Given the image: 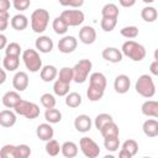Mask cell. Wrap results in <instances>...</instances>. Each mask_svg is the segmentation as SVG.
I'll return each mask as SVG.
<instances>
[{
	"label": "cell",
	"instance_id": "36",
	"mask_svg": "<svg viewBox=\"0 0 158 158\" xmlns=\"http://www.w3.org/2000/svg\"><path fill=\"white\" fill-rule=\"evenodd\" d=\"M0 158H17L16 146H14V144H4L0 148Z\"/></svg>",
	"mask_w": 158,
	"mask_h": 158
},
{
	"label": "cell",
	"instance_id": "28",
	"mask_svg": "<svg viewBox=\"0 0 158 158\" xmlns=\"http://www.w3.org/2000/svg\"><path fill=\"white\" fill-rule=\"evenodd\" d=\"M141 17L146 22H154L157 20V17H158V11L153 6H144L141 10Z\"/></svg>",
	"mask_w": 158,
	"mask_h": 158
},
{
	"label": "cell",
	"instance_id": "20",
	"mask_svg": "<svg viewBox=\"0 0 158 158\" xmlns=\"http://www.w3.org/2000/svg\"><path fill=\"white\" fill-rule=\"evenodd\" d=\"M58 75V70L54 65L52 64H47L44 67H42V69L40 70V77L43 81L46 83H49V81H53Z\"/></svg>",
	"mask_w": 158,
	"mask_h": 158
},
{
	"label": "cell",
	"instance_id": "44",
	"mask_svg": "<svg viewBox=\"0 0 158 158\" xmlns=\"http://www.w3.org/2000/svg\"><path fill=\"white\" fill-rule=\"evenodd\" d=\"M17 158H28L31 156V148L27 144H19L16 146Z\"/></svg>",
	"mask_w": 158,
	"mask_h": 158
},
{
	"label": "cell",
	"instance_id": "11",
	"mask_svg": "<svg viewBox=\"0 0 158 158\" xmlns=\"http://www.w3.org/2000/svg\"><path fill=\"white\" fill-rule=\"evenodd\" d=\"M96 40V31L93 26H83L79 30V41L84 44H93Z\"/></svg>",
	"mask_w": 158,
	"mask_h": 158
},
{
	"label": "cell",
	"instance_id": "5",
	"mask_svg": "<svg viewBox=\"0 0 158 158\" xmlns=\"http://www.w3.org/2000/svg\"><path fill=\"white\" fill-rule=\"evenodd\" d=\"M91 69H93V63L90 59H80L73 67V80L78 84H83L88 79Z\"/></svg>",
	"mask_w": 158,
	"mask_h": 158
},
{
	"label": "cell",
	"instance_id": "18",
	"mask_svg": "<svg viewBox=\"0 0 158 158\" xmlns=\"http://www.w3.org/2000/svg\"><path fill=\"white\" fill-rule=\"evenodd\" d=\"M16 114L9 109L0 111V126L5 128H10L16 123Z\"/></svg>",
	"mask_w": 158,
	"mask_h": 158
},
{
	"label": "cell",
	"instance_id": "52",
	"mask_svg": "<svg viewBox=\"0 0 158 158\" xmlns=\"http://www.w3.org/2000/svg\"><path fill=\"white\" fill-rule=\"evenodd\" d=\"M118 158H132V156L127 151H125V149L121 148V151L118 152Z\"/></svg>",
	"mask_w": 158,
	"mask_h": 158
},
{
	"label": "cell",
	"instance_id": "25",
	"mask_svg": "<svg viewBox=\"0 0 158 158\" xmlns=\"http://www.w3.org/2000/svg\"><path fill=\"white\" fill-rule=\"evenodd\" d=\"M118 15H120L118 7H117V5H115L112 2L104 5V7L101 9V16L104 19H116L117 20Z\"/></svg>",
	"mask_w": 158,
	"mask_h": 158
},
{
	"label": "cell",
	"instance_id": "15",
	"mask_svg": "<svg viewBox=\"0 0 158 158\" xmlns=\"http://www.w3.org/2000/svg\"><path fill=\"white\" fill-rule=\"evenodd\" d=\"M22 100V98L20 96V94L15 90H10V91H6L4 95H2V105L7 109H14L20 101Z\"/></svg>",
	"mask_w": 158,
	"mask_h": 158
},
{
	"label": "cell",
	"instance_id": "14",
	"mask_svg": "<svg viewBox=\"0 0 158 158\" xmlns=\"http://www.w3.org/2000/svg\"><path fill=\"white\" fill-rule=\"evenodd\" d=\"M101 56L105 60L110 63H120L122 60V53L116 47H106L105 49H102Z\"/></svg>",
	"mask_w": 158,
	"mask_h": 158
},
{
	"label": "cell",
	"instance_id": "4",
	"mask_svg": "<svg viewBox=\"0 0 158 158\" xmlns=\"http://www.w3.org/2000/svg\"><path fill=\"white\" fill-rule=\"evenodd\" d=\"M22 60L25 63V67L31 72L36 73L42 69V59L36 49L28 48L22 52Z\"/></svg>",
	"mask_w": 158,
	"mask_h": 158
},
{
	"label": "cell",
	"instance_id": "47",
	"mask_svg": "<svg viewBox=\"0 0 158 158\" xmlns=\"http://www.w3.org/2000/svg\"><path fill=\"white\" fill-rule=\"evenodd\" d=\"M62 6H68V7H80L84 1L83 0H74V1H60L59 2Z\"/></svg>",
	"mask_w": 158,
	"mask_h": 158
},
{
	"label": "cell",
	"instance_id": "24",
	"mask_svg": "<svg viewBox=\"0 0 158 158\" xmlns=\"http://www.w3.org/2000/svg\"><path fill=\"white\" fill-rule=\"evenodd\" d=\"M60 153L65 158H74L78 154V146L72 141H67L60 146Z\"/></svg>",
	"mask_w": 158,
	"mask_h": 158
},
{
	"label": "cell",
	"instance_id": "32",
	"mask_svg": "<svg viewBox=\"0 0 158 158\" xmlns=\"http://www.w3.org/2000/svg\"><path fill=\"white\" fill-rule=\"evenodd\" d=\"M2 65L7 72H15L20 65V57L5 56L4 59H2Z\"/></svg>",
	"mask_w": 158,
	"mask_h": 158
},
{
	"label": "cell",
	"instance_id": "49",
	"mask_svg": "<svg viewBox=\"0 0 158 158\" xmlns=\"http://www.w3.org/2000/svg\"><path fill=\"white\" fill-rule=\"evenodd\" d=\"M149 72L152 75H158V60H153L149 65Z\"/></svg>",
	"mask_w": 158,
	"mask_h": 158
},
{
	"label": "cell",
	"instance_id": "7",
	"mask_svg": "<svg viewBox=\"0 0 158 158\" xmlns=\"http://www.w3.org/2000/svg\"><path fill=\"white\" fill-rule=\"evenodd\" d=\"M60 17L64 20V22L68 25V27H75L79 26L84 22V12L81 10H77V9H68V10H63L60 14Z\"/></svg>",
	"mask_w": 158,
	"mask_h": 158
},
{
	"label": "cell",
	"instance_id": "31",
	"mask_svg": "<svg viewBox=\"0 0 158 158\" xmlns=\"http://www.w3.org/2000/svg\"><path fill=\"white\" fill-rule=\"evenodd\" d=\"M69 89H70V84L60 81V80H56L53 84V93L57 96H65L69 94Z\"/></svg>",
	"mask_w": 158,
	"mask_h": 158
},
{
	"label": "cell",
	"instance_id": "39",
	"mask_svg": "<svg viewBox=\"0 0 158 158\" xmlns=\"http://www.w3.org/2000/svg\"><path fill=\"white\" fill-rule=\"evenodd\" d=\"M21 54V46L16 42H10L5 47V56L9 57H20Z\"/></svg>",
	"mask_w": 158,
	"mask_h": 158
},
{
	"label": "cell",
	"instance_id": "8",
	"mask_svg": "<svg viewBox=\"0 0 158 158\" xmlns=\"http://www.w3.org/2000/svg\"><path fill=\"white\" fill-rule=\"evenodd\" d=\"M79 147L86 158H96L100 154L99 144L90 137H81L79 141Z\"/></svg>",
	"mask_w": 158,
	"mask_h": 158
},
{
	"label": "cell",
	"instance_id": "6",
	"mask_svg": "<svg viewBox=\"0 0 158 158\" xmlns=\"http://www.w3.org/2000/svg\"><path fill=\"white\" fill-rule=\"evenodd\" d=\"M14 110H15V114L25 116L28 120H33L40 116V106L35 102H31L23 99L14 107Z\"/></svg>",
	"mask_w": 158,
	"mask_h": 158
},
{
	"label": "cell",
	"instance_id": "29",
	"mask_svg": "<svg viewBox=\"0 0 158 158\" xmlns=\"http://www.w3.org/2000/svg\"><path fill=\"white\" fill-rule=\"evenodd\" d=\"M65 105L70 109L79 107L81 105V95L77 91H72L68 95H65Z\"/></svg>",
	"mask_w": 158,
	"mask_h": 158
},
{
	"label": "cell",
	"instance_id": "35",
	"mask_svg": "<svg viewBox=\"0 0 158 158\" xmlns=\"http://www.w3.org/2000/svg\"><path fill=\"white\" fill-rule=\"evenodd\" d=\"M52 27H53V30H54V32L57 33V35H64V33H67V31H68V25L64 22V20L60 17V16H58V17H56L54 20H53V22H52Z\"/></svg>",
	"mask_w": 158,
	"mask_h": 158
},
{
	"label": "cell",
	"instance_id": "46",
	"mask_svg": "<svg viewBox=\"0 0 158 158\" xmlns=\"http://www.w3.org/2000/svg\"><path fill=\"white\" fill-rule=\"evenodd\" d=\"M9 12H0V33L5 31L9 26Z\"/></svg>",
	"mask_w": 158,
	"mask_h": 158
},
{
	"label": "cell",
	"instance_id": "21",
	"mask_svg": "<svg viewBox=\"0 0 158 158\" xmlns=\"http://www.w3.org/2000/svg\"><path fill=\"white\" fill-rule=\"evenodd\" d=\"M142 131L147 137H157L158 136V121L154 118H148L142 125Z\"/></svg>",
	"mask_w": 158,
	"mask_h": 158
},
{
	"label": "cell",
	"instance_id": "42",
	"mask_svg": "<svg viewBox=\"0 0 158 158\" xmlns=\"http://www.w3.org/2000/svg\"><path fill=\"white\" fill-rule=\"evenodd\" d=\"M104 147L110 152H116L120 147V139L118 137L115 138H104Z\"/></svg>",
	"mask_w": 158,
	"mask_h": 158
},
{
	"label": "cell",
	"instance_id": "54",
	"mask_svg": "<svg viewBox=\"0 0 158 158\" xmlns=\"http://www.w3.org/2000/svg\"><path fill=\"white\" fill-rule=\"evenodd\" d=\"M102 158H115V156H112V154H106V156H104Z\"/></svg>",
	"mask_w": 158,
	"mask_h": 158
},
{
	"label": "cell",
	"instance_id": "10",
	"mask_svg": "<svg viewBox=\"0 0 158 158\" xmlns=\"http://www.w3.org/2000/svg\"><path fill=\"white\" fill-rule=\"evenodd\" d=\"M131 88V79L126 74H120L114 80V89L117 94H126Z\"/></svg>",
	"mask_w": 158,
	"mask_h": 158
},
{
	"label": "cell",
	"instance_id": "50",
	"mask_svg": "<svg viewBox=\"0 0 158 158\" xmlns=\"http://www.w3.org/2000/svg\"><path fill=\"white\" fill-rule=\"evenodd\" d=\"M136 4L135 0H120V5L123 6V7H131Z\"/></svg>",
	"mask_w": 158,
	"mask_h": 158
},
{
	"label": "cell",
	"instance_id": "43",
	"mask_svg": "<svg viewBox=\"0 0 158 158\" xmlns=\"http://www.w3.org/2000/svg\"><path fill=\"white\" fill-rule=\"evenodd\" d=\"M116 23H117V20L116 19H101V22H100V26L101 28L105 31V32H111L115 27H116Z\"/></svg>",
	"mask_w": 158,
	"mask_h": 158
},
{
	"label": "cell",
	"instance_id": "55",
	"mask_svg": "<svg viewBox=\"0 0 158 158\" xmlns=\"http://www.w3.org/2000/svg\"><path fill=\"white\" fill-rule=\"evenodd\" d=\"M142 158H152V157H142Z\"/></svg>",
	"mask_w": 158,
	"mask_h": 158
},
{
	"label": "cell",
	"instance_id": "12",
	"mask_svg": "<svg viewBox=\"0 0 158 158\" xmlns=\"http://www.w3.org/2000/svg\"><path fill=\"white\" fill-rule=\"evenodd\" d=\"M91 125H93V121L91 118L85 115V114H81V115H78L74 120V127L78 132H81V133H85V132H89L91 130Z\"/></svg>",
	"mask_w": 158,
	"mask_h": 158
},
{
	"label": "cell",
	"instance_id": "48",
	"mask_svg": "<svg viewBox=\"0 0 158 158\" xmlns=\"http://www.w3.org/2000/svg\"><path fill=\"white\" fill-rule=\"evenodd\" d=\"M11 4L9 0H0V12H9Z\"/></svg>",
	"mask_w": 158,
	"mask_h": 158
},
{
	"label": "cell",
	"instance_id": "34",
	"mask_svg": "<svg viewBox=\"0 0 158 158\" xmlns=\"http://www.w3.org/2000/svg\"><path fill=\"white\" fill-rule=\"evenodd\" d=\"M44 149H46V153H47L48 156L56 157V156H58L59 152H60V144L58 143V141H56V139L52 138V139H49V141L46 142Z\"/></svg>",
	"mask_w": 158,
	"mask_h": 158
},
{
	"label": "cell",
	"instance_id": "56",
	"mask_svg": "<svg viewBox=\"0 0 158 158\" xmlns=\"http://www.w3.org/2000/svg\"><path fill=\"white\" fill-rule=\"evenodd\" d=\"M0 69H1V68H0Z\"/></svg>",
	"mask_w": 158,
	"mask_h": 158
},
{
	"label": "cell",
	"instance_id": "45",
	"mask_svg": "<svg viewBox=\"0 0 158 158\" xmlns=\"http://www.w3.org/2000/svg\"><path fill=\"white\" fill-rule=\"evenodd\" d=\"M31 5V1L30 0H14L12 1V6L19 10V11H25L30 7Z\"/></svg>",
	"mask_w": 158,
	"mask_h": 158
},
{
	"label": "cell",
	"instance_id": "26",
	"mask_svg": "<svg viewBox=\"0 0 158 158\" xmlns=\"http://www.w3.org/2000/svg\"><path fill=\"white\" fill-rule=\"evenodd\" d=\"M89 85L106 89V77L100 72H94L89 77Z\"/></svg>",
	"mask_w": 158,
	"mask_h": 158
},
{
	"label": "cell",
	"instance_id": "40",
	"mask_svg": "<svg viewBox=\"0 0 158 158\" xmlns=\"http://www.w3.org/2000/svg\"><path fill=\"white\" fill-rule=\"evenodd\" d=\"M120 33L125 38L132 40V38H136L138 36V27H136V26H125L120 30Z\"/></svg>",
	"mask_w": 158,
	"mask_h": 158
},
{
	"label": "cell",
	"instance_id": "17",
	"mask_svg": "<svg viewBox=\"0 0 158 158\" xmlns=\"http://www.w3.org/2000/svg\"><path fill=\"white\" fill-rule=\"evenodd\" d=\"M35 46H36V49H38L41 53H49L52 49H53V41L49 36H40L36 42H35Z\"/></svg>",
	"mask_w": 158,
	"mask_h": 158
},
{
	"label": "cell",
	"instance_id": "1",
	"mask_svg": "<svg viewBox=\"0 0 158 158\" xmlns=\"http://www.w3.org/2000/svg\"><path fill=\"white\" fill-rule=\"evenodd\" d=\"M121 53L122 56L128 57L133 62H141L146 57V48L141 43L130 40V41L123 42L121 47Z\"/></svg>",
	"mask_w": 158,
	"mask_h": 158
},
{
	"label": "cell",
	"instance_id": "30",
	"mask_svg": "<svg viewBox=\"0 0 158 158\" xmlns=\"http://www.w3.org/2000/svg\"><path fill=\"white\" fill-rule=\"evenodd\" d=\"M44 118L47 123H58L62 120V112L58 109H47L44 111Z\"/></svg>",
	"mask_w": 158,
	"mask_h": 158
},
{
	"label": "cell",
	"instance_id": "16",
	"mask_svg": "<svg viewBox=\"0 0 158 158\" xmlns=\"http://www.w3.org/2000/svg\"><path fill=\"white\" fill-rule=\"evenodd\" d=\"M36 135H37V137H38L41 141L47 142V141H49V139L53 138V136H54V130H53V127H52L49 123H47V122L40 123V125L37 126V128H36Z\"/></svg>",
	"mask_w": 158,
	"mask_h": 158
},
{
	"label": "cell",
	"instance_id": "13",
	"mask_svg": "<svg viewBox=\"0 0 158 158\" xmlns=\"http://www.w3.org/2000/svg\"><path fill=\"white\" fill-rule=\"evenodd\" d=\"M12 86L15 91H23L28 86V75L26 72H17L12 78Z\"/></svg>",
	"mask_w": 158,
	"mask_h": 158
},
{
	"label": "cell",
	"instance_id": "57",
	"mask_svg": "<svg viewBox=\"0 0 158 158\" xmlns=\"http://www.w3.org/2000/svg\"><path fill=\"white\" fill-rule=\"evenodd\" d=\"M0 59H1V58H0Z\"/></svg>",
	"mask_w": 158,
	"mask_h": 158
},
{
	"label": "cell",
	"instance_id": "27",
	"mask_svg": "<svg viewBox=\"0 0 158 158\" xmlns=\"http://www.w3.org/2000/svg\"><path fill=\"white\" fill-rule=\"evenodd\" d=\"M104 94H105V89H101V88H98V86H94V85H89L88 89H86V96L90 101L101 100Z\"/></svg>",
	"mask_w": 158,
	"mask_h": 158
},
{
	"label": "cell",
	"instance_id": "3",
	"mask_svg": "<svg viewBox=\"0 0 158 158\" xmlns=\"http://www.w3.org/2000/svg\"><path fill=\"white\" fill-rule=\"evenodd\" d=\"M49 22V12L46 9H36L31 14V28L36 33L46 31Z\"/></svg>",
	"mask_w": 158,
	"mask_h": 158
},
{
	"label": "cell",
	"instance_id": "53",
	"mask_svg": "<svg viewBox=\"0 0 158 158\" xmlns=\"http://www.w3.org/2000/svg\"><path fill=\"white\" fill-rule=\"evenodd\" d=\"M6 81V72L4 69H0V85Z\"/></svg>",
	"mask_w": 158,
	"mask_h": 158
},
{
	"label": "cell",
	"instance_id": "51",
	"mask_svg": "<svg viewBox=\"0 0 158 158\" xmlns=\"http://www.w3.org/2000/svg\"><path fill=\"white\" fill-rule=\"evenodd\" d=\"M6 46H7V38L5 35L0 33V49H5Z\"/></svg>",
	"mask_w": 158,
	"mask_h": 158
},
{
	"label": "cell",
	"instance_id": "2",
	"mask_svg": "<svg viewBox=\"0 0 158 158\" xmlns=\"http://www.w3.org/2000/svg\"><path fill=\"white\" fill-rule=\"evenodd\" d=\"M135 89L141 96H143L146 99L153 98L156 94V85H154L153 78L148 74L139 75L135 84Z\"/></svg>",
	"mask_w": 158,
	"mask_h": 158
},
{
	"label": "cell",
	"instance_id": "9",
	"mask_svg": "<svg viewBox=\"0 0 158 158\" xmlns=\"http://www.w3.org/2000/svg\"><path fill=\"white\" fill-rule=\"evenodd\" d=\"M77 46H78V40L74 36H64L58 41V44H57L59 52L64 54L74 52L77 49Z\"/></svg>",
	"mask_w": 158,
	"mask_h": 158
},
{
	"label": "cell",
	"instance_id": "22",
	"mask_svg": "<svg viewBox=\"0 0 158 158\" xmlns=\"http://www.w3.org/2000/svg\"><path fill=\"white\" fill-rule=\"evenodd\" d=\"M10 25L16 31H23L28 26V19L23 14H17V15L12 16V19L10 21Z\"/></svg>",
	"mask_w": 158,
	"mask_h": 158
},
{
	"label": "cell",
	"instance_id": "38",
	"mask_svg": "<svg viewBox=\"0 0 158 158\" xmlns=\"http://www.w3.org/2000/svg\"><path fill=\"white\" fill-rule=\"evenodd\" d=\"M58 80L70 84V81H73V68L63 67L58 73Z\"/></svg>",
	"mask_w": 158,
	"mask_h": 158
},
{
	"label": "cell",
	"instance_id": "19",
	"mask_svg": "<svg viewBox=\"0 0 158 158\" xmlns=\"http://www.w3.org/2000/svg\"><path fill=\"white\" fill-rule=\"evenodd\" d=\"M141 111L147 117H158V102L156 100H147L142 104Z\"/></svg>",
	"mask_w": 158,
	"mask_h": 158
},
{
	"label": "cell",
	"instance_id": "23",
	"mask_svg": "<svg viewBox=\"0 0 158 158\" xmlns=\"http://www.w3.org/2000/svg\"><path fill=\"white\" fill-rule=\"evenodd\" d=\"M100 133L104 138H115V137H118L120 130H118V126L114 121H111L100 130Z\"/></svg>",
	"mask_w": 158,
	"mask_h": 158
},
{
	"label": "cell",
	"instance_id": "41",
	"mask_svg": "<svg viewBox=\"0 0 158 158\" xmlns=\"http://www.w3.org/2000/svg\"><path fill=\"white\" fill-rule=\"evenodd\" d=\"M122 149H125V151H127L132 157L133 156H136L137 154V152H138V143L135 141V139H126L123 143H122Z\"/></svg>",
	"mask_w": 158,
	"mask_h": 158
},
{
	"label": "cell",
	"instance_id": "33",
	"mask_svg": "<svg viewBox=\"0 0 158 158\" xmlns=\"http://www.w3.org/2000/svg\"><path fill=\"white\" fill-rule=\"evenodd\" d=\"M111 121H114L112 116H111L110 114L102 112V114H99V115L95 117V120H94V125H95V128H96L98 131H100L105 125H107V123L111 122Z\"/></svg>",
	"mask_w": 158,
	"mask_h": 158
},
{
	"label": "cell",
	"instance_id": "37",
	"mask_svg": "<svg viewBox=\"0 0 158 158\" xmlns=\"http://www.w3.org/2000/svg\"><path fill=\"white\" fill-rule=\"evenodd\" d=\"M40 101L46 110L47 109H54V106H56V98H54V95H52L49 93L42 94L40 98Z\"/></svg>",
	"mask_w": 158,
	"mask_h": 158
}]
</instances>
